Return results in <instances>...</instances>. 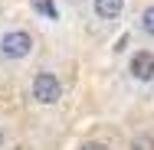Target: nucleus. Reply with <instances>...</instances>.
Wrapping results in <instances>:
<instances>
[{
  "label": "nucleus",
  "instance_id": "nucleus-5",
  "mask_svg": "<svg viewBox=\"0 0 154 150\" xmlns=\"http://www.w3.org/2000/svg\"><path fill=\"white\" fill-rule=\"evenodd\" d=\"M138 26H141V33H144V36H151V39H154V7H148V10L141 13Z\"/></svg>",
  "mask_w": 154,
  "mask_h": 150
},
{
  "label": "nucleus",
  "instance_id": "nucleus-2",
  "mask_svg": "<svg viewBox=\"0 0 154 150\" xmlns=\"http://www.w3.org/2000/svg\"><path fill=\"white\" fill-rule=\"evenodd\" d=\"M30 91H33V98H36L39 104H56L62 98V85H59V78H56L53 72H36Z\"/></svg>",
  "mask_w": 154,
  "mask_h": 150
},
{
  "label": "nucleus",
  "instance_id": "nucleus-1",
  "mask_svg": "<svg viewBox=\"0 0 154 150\" xmlns=\"http://www.w3.org/2000/svg\"><path fill=\"white\" fill-rule=\"evenodd\" d=\"M33 46H36V39H33V33H26V30H7L0 36V56L10 59V62L26 59L33 52Z\"/></svg>",
  "mask_w": 154,
  "mask_h": 150
},
{
  "label": "nucleus",
  "instance_id": "nucleus-4",
  "mask_svg": "<svg viewBox=\"0 0 154 150\" xmlns=\"http://www.w3.org/2000/svg\"><path fill=\"white\" fill-rule=\"evenodd\" d=\"M92 10L98 20H105V23H112V20H118L125 10V0H92Z\"/></svg>",
  "mask_w": 154,
  "mask_h": 150
},
{
  "label": "nucleus",
  "instance_id": "nucleus-8",
  "mask_svg": "<svg viewBox=\"0 0 154 150\" xmlns=\"http://www.w3.org/2000/svg\"><path fill=\"white\" fill-rule=\"evenodd\" d=\"M79 150H108V147H105V144H95V140H92V144H82Z\"/></svg>",
  "mask_w": 154,
  "mask_h": 150
},
{
  "label": "nucleus",
  "instance_id": "nucleus-7",
  "mask_svg": "<svg viewBox=\"0 0 154 150\" xmlns=\"http://www.w3.org/2000/svg\"><path fill=\"white\" fill-rule=\"evenodd\" d=\"M36 10H39V13H46L49 20H56V7H53L49 0H36Z\"/></svg>",
  "mask_w": 154,
  "mask_h": 150
},
{
  "label": "nucleus",
  "instance_id": "nucleus-6",
  "mask_svg": "<svg viewBox=\"0 0 154 150\" xmlns=\"http://www.w3.org/2000/svg\"><path fill=\"white\" fill-rule=\"evenodd\" d=\"M131 150H154V137L151 134H138L131 140Z\"/></svg>",
  "mask_w": 154,
  "mask_h": 150
},
{
  "label": "nucleus",
  "instance_id": "nucleus-9",
  "mask_svg": "<svg viewBox=\"0 0 154 150\" xmlns=\"http://www.w3.org/2000/svg\"><path fill=\"white\" fill-rule=\"evenodd\" d=\"M0 144H3V131H0Z\"/></svg>",
  "mask_w": 154,
  "mask_h": 150
},
{
  "label": "nucleus",
  "instance_id": "nucleus-3",
  "mask_svg": "<svg viewBox=\"0 0 154 150\" xmlns=\"http://www.w3.org/2000/svg\"><path fill=\"white\" fill-rule=\"evenodd\" d=\"M128 72H131L134 82H151L154 78V52L151 49H138L128 59Z\"/></svg>",
  "mask_w": 154,
  "mask_h": 150
}]
</instances>
